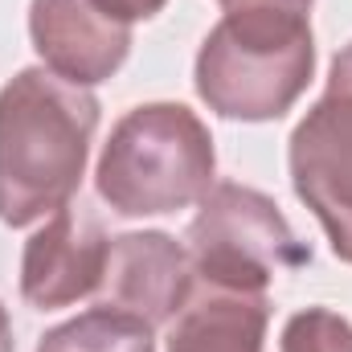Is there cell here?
Returning <instances> with one entry per match:
<instances>
[{
  "label": "cell",
  "instance_id": "obj_1",
  "mask_svg": "<svg viewBox=\"0 0 352 352\" xmlns=\"http://www.w3.org/2000/svg\"><path fill=\"white\" fill-rule=\"evenodd\" d=\"M98 98L45 66L0 87V221L25 230L70 205L87 176Z\"/></svg>",
  "mask_w": 352,
  "mask_h": 352
},
{
  "label": "cell",
  "instance_id": "obj_2",
  "mask_svg": "<svg viewBox=\"0 0 352 352\" xmlns=\"http://www.w3.org/2000/svg\"><path fill=\"white\" fill-rule=\"evenodd\" d=\"M316 74V33L303 8L234 4L205 33L192 66L201 102L221 119H283Z\"/></svg>",
  "mask_w": 352,
  "mask_h": 352
},
{
  "label": "cell",
  "instance_id": "obj_3",
  "mask_svg": "<svg viewBox=\"0 0 352 352\" xmlns=\"http://www.w3.org/2000/svg\"><path fill=\"white\" fill-rule=\"evenodd\" d=\"M205 119L184 102L131 107L107 135L94 168L102 205L119 217H164L197 205L217 180Z\"/></svg>",
  "mask_w": 352,
  "mask_h": 352
},
{
  "label": "cell",
  "instance_id": "obj_4",
  "mask_svg": "<svg viewBox=\"0 0 352 352\" xmlns=\"http://www.w3.org/2000/svg\"><path fill=\"white\" fill-rule=\"evenodd\" d=\"M188 221V258L205 287L266 295V287L311 263V246L295 238L283 209L250 184L217 180Z\"/></svg>",
  "mask_w": 352,
  "mask_h": 352
},
{
  "label": "cell",
  "instance_id": "obj_5",
  "mask_svg": "<svg viewBox=\"0 0 352 352\" xmlns=\"http://www.w3.org/2000/svg\"><path fill=\"white\" fill-rule=\"evenodd\" d=\"M295 197L324 226L332 254L352 266V41L332 58L320 102L287 140Z\"/></svg>",
  "mask_w": 352,
  "mask_h": 352
},
{
  "label": "cell",
  "instance_id": "obj_6",
  "mask_svg": "<svg viewBox=\"0 0 352 352\" xmlns=\"http://www.w3.org/2000/svg\"><path fill=\"white\" fill-rule=\"evenodd\" d=\"M29 41L50 74L74 87H98L123 70L131 25L98 0H29Z\"/></svg>",
  "mask_w": 352,
  "mask_h": 352
},
{
  "label": "cell",
  "instance_id": "obj_7",
  "mask_svg": "<svg viewBox=\"0 0 352 352\" xmlns=\"http://www.w3.org/2000/svg\"><path fill=\"white\" fill-rule=\"evenodd\" d=\"M107 258H111V238L102 234V226L66 205L25 242L21 299L37 311L74 307L94 291H102Z\"/></svg>",
  "mask_w": 352,
  "mask_h": 352
},
{
  "label": "cell",
  "instance_id": "obj_8",
  "mask_svg": "<svg viewBox=\"0 0 352 352\" xmlns=\"http://www.w3.org/2000/svg\"><path fill=\"white\" fill-rule=\"evenodd\" d=\"M192 287H197L192 258L173 234L135 230V234L111 238V258H107V278H102L107 299L102 303L123 307L152 328H164L188 303Z\"/></svg>",
  "mask_w": 352,
  "mask_h": 352
},
{
  "label": "cell",
  "instance_id": "obj_9",
  "mask_svg": "<svg viewBox=\"0 0 352 352\" xmlns=\"http://www.w3.org/2000/svg\"><path fill=\"white\" fill-rule=\"evenodd\" d=\"M270 299L197 283L176 311L168 352H266Z\"/></svg>",
  "mask_w": 352,
  "mask_h": 352
},
{
  "label": "cell",
  "instance_id": "obj_10",
  "mask_svg": "<svg viewBox=\"0 0 352 352\" xmlns=\"http://www.w3.org/2000/svg\"><path fill=\"white\" fill-rule=\"evenodd\" d=\"M37 352H156V328L123 307L98 303L50 328Z\"/></svg>",
  "mask_w": 352,
  "mask_h": 352
},
{
  "label": "cell",
  "instance_id": "obj_11",
  "mask_svg": "<svg viewBox=\"0 0 352 352\" xmlns=\"http://www.w3.org/2000/svg\"><path fill=\"white\" fill-rule=\"evenodd\" d=\"M278 352H352V324L332 307H303L283 324Z\"/></svg>",
  "mask_w": 352,
  "mask_h": 352
},
{
  "label": "cell",
  "instance_id": "obj_12",
  "mask_svg": "<svg viewBox=\"0 0 352 352\" xmlns=\"http://www.w3.org/2000/svg\"><path fill=\"white\" fill-rule=\"evenodd\" d=\"M107 12H115L119 21H127V25H135V21H152L156 12H164V4L168 0H98Z\"/></svg>",
  "mask_w": 352,
  "mask_h": 352
},
{
  "label": "cell",
  "instance_id": "obj_13",
  "mask_svg": "<svg viewBox=\"0 0 352 352\" xmlns=\"http://www.w3.org/2000/svg\"><path fill=\"white\" fill-rule=\"evenodd\" d=\"M0 352H16V340H12V320H8L4 303H0Z\"/></svg>",
  "mask_w": 352,
  "mask_h": 352
},
{
  "label": "cell",
  "instance_id": "obj_14",
  "mask_svg": "<svg viewBox=\"0 0 352 352\" xmlns=\"http://www.w3.org/2000/svg\"><path fill=\"white\" fill-rule=\"evenodd\" d=\"M226 8H234V4H287V8H311V0H221Z\"/></svg>",
  "mask_w": 352,
  "mask_h": 352
}]
</instances>
